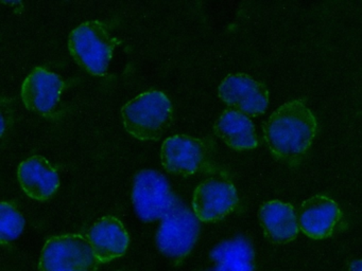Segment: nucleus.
I'll return each instance as SVG.
<instances>
[{
    "label": "nucleus",
    "instance_id": "obj_19",
    "mask_svg": "<svg viewBox=\"0 0 362 271\" xmlns=\"http://www.w3.org/2000/svg\"><path fill=\"white\" fill-rule=\"evenodd\" d=\"M118 271H119V270H118Z\"/></svg>",
    "mask_w": 362,
    "mask_h": 271
},
{
    "label": "nucleus",
    "instance_id": "obj_6",
    "mask_svg": "<svg viewBox=\"0 0 362 271\" xmlns=\"http://www.w3.org/2000/svg\"><path fill=\"white\" fill-rule=\"evenodd\" d=\"M132 200L139 217L150 222L163 219L179 199L162 174L153 169H143L135 176Z\"/></svg>",
    "mask_w": 362,
    "mask_h": 271
},
{
    "label": "nucleus",
    "instance_id": "obj_1",
    "mask_svg": "<svg viewBox=\"0 0 362 271\" xmlns=\"http://www.w3.org/2000/svg\"><path fill=\"white\" fill-rule=\"evenodd\" d=\"M317 120L300 100L275 110L264 127V140L275 159L287 164L300 162L317 135Z\"/></svg>",
    "mask_w": 362,
    "mask_h": 271
},
{
    "label": "nucleus",
    "instance_id": "obj_15",
    "mask_svg": "<svg viewBox=\"0 0 362 271\" xmlns=\"http://www.w3.org/2000/svg\"><path fill=\"white\" fill-rule=\"evenodd\" d=\"M216 135L235 150H251L257 147L255 126L249 116L236 110L226 109L216 121Z\"/></svg>",
    "mask_w": 362,
    "mask_h": 271
},
{
    "label": "nucleus",
    "instance_id": "obj_4",
    "mask_svg": "<svg viewBox=\"0 0 362 271\" xmlns=\"http://www.w3.org/2000/svg\"><path fill=\"white\" fill-rule=\"evenodd\" d=\"M88 239L78 234L52 236L42 250L40 271H98Z\"/></svg>",
    "mask_w": 362,
    "mask_h": 271
},
{
    "label": "nucleus",
    "instance_id": "obj_13",
    "mask_svg": "<svg viewBox=\"0 0 362 271\" xmlns=\"http://www.w3.org/2000/svg\"><path fill=\"white\" fill-rule=\"evenodd\" d=\"M258 218L264 236L275 245H284L294 241L298 236V214L293 205L281 200H270L262 203L258 211Z\"/></svg>",
    "mask_w": 362,
    "mask_h": 271
},
{
    "label": "nucleus",
    "instance_id": "obj_2",
    "mask_svg": "<svg viewBox=\"0 0 362 271\" xmlns=\"http://www.w3.org/2000/svg\"><path fill=\"white\" fill-rule=\"evenodd\" d=\"M127 131L139 140H158L170 126L173 107L170 100L160 90L141 93L122 109Z\"/></svg>",
    "mask_w": 362,
    "mask_h": 271
},
{
    "label": "nucleus",
    "instance_id": "obj_8",
    "mask_svg": "<svg viewBox=\"0 0 362 271\" xmlns=\"http://www.w3.org/2000/svg\"><path fill=\"white\" fill-rule=\"evenodd\" d=\"M238 203L236 188L223 178H209L194 192L192 209L199 220L216 222L232 213Z\"/></svg>",
    "mask_w": 362,
    "mask_h": 271
},
{
    "label": "nucleus",
    "instance_id": "obj_12",
    "mask_svg": "<svg viewBox=\"0 0 362 271\" xmlns=\"http://www.w3.org/2000/svg\"><path fill=\"white\" fill-rule=\"evenodd\" d=\"M88 241L99 264L122 258L130 243V237L118 218L105 216L97 220L88 231Z\"/></svg>",
    "mask_w": 362,
    "mask_h": 271
},
{
    "label": "nucleus",
    "instance_id": "obj_7",
    "mask_svg": "<svg viewBox=\"0 0 362 271\" xmlns=\"http://www.w3.org/2000/svg\"><path fill=\"white\" fill-rule=\"evenodd\" d=\"M222 102L247 116H262L269 105V91L264 84L245 73L228 74L218 89Z\"/></svg>",
    "mask_w": 362,
    "mask_h": 271
},
{
    "label": "nucleus",
    "instance_id": "obj_14",
    "mask_svg": "<svg viewBox=\"0 0 362 271\" xmlns=\"http://www.w3.org/2000/svg\"><path fill=\"white\" fill-rule=\"evenodd\" d=\"M18 178L24 192L40 201L52 198L60 186L58 171L42 156L23 161L18 167Z\"/></svg>",
    "mask_w": 362,
    "mask_h": 271
},
{
    "label": "nucleus",
    "instance_id": "obj_9",
    "mask_svg": "<svg viewBox=\"0 0 362 271\" xmlns=\"http://www.w3.org/2000/svg\"><path fill=\"white\" fill-rule=\"evenodd\" d=\"M206 150L198 138L175 135L167 138L160 147V161L169 173L190 176L198 173L205 163Z\"/></svg>",
    "mask_w": 362,
    "mask_h": 271
},
{
    "label": "nucleus",
    "instance_id": "obj_3",
    "mask_svg": "<svg viewBox=\"0 0 362 271\" xmlns=\"http://www.w3.org/2000/svg\"><path fill=\"white\" fill-rule=\"evenodd\" d=\"M117 40L100 21H86L71 31L69 48L75 61L93 76L107 73Z\"/></svg>",
    "mask_w": 362,
    "mask_h": 271
},
{
    "label": "nucleus",
    "instance_id": "obj_5",
    "mask_svg": "<svg viewBox=\"0 0 362 271\" xmlns=\"http://www.w3.org/2000/svg\"><path fill=\"white\" fill-rule=\"evenodd\" d=\"M200 234V224L194 212L177 200L165 216L156 233V246L167 258L179 262L194 249Z\"/></svg>",
    "mask_w": 362,
    "mask_h": 271
},
{
    "label": "nucleus",
    "instance_id": "obj_18",
    "mask_svg": "<svg viewBox=\"0 0 362 271\" xmlns=\"http://www.w3.org/2000/svg\"><path fill=\"white\" fill-rule=\"evenodd\" d=\"M349 271H362V258L361 260H353L349 264Z\"/></svg>",
    "mask_w": 362,
    "mask_h": 271
},
{
    "label": "nucleus",
    "instance_id": "obj_16",
    "mask_svg": "<svg viewBox=\"0 0 362 271\" xmlns=\"http://www.w3.org/2000/svg\"><path fill=\"white\" fill-rule=\"evenodd\" d=\"M213 268L209 271H253L255 252L251 241L245 236L222 241L211 252Z\"/></svg>",
    "mask_w": 362,
    "mask_h": 271
},
{
    "label": "nucleus",
    "instance_id": "obj_10",
    "mask_svg": "<svg viewBox=\"0 0 362 271\" xmlns=\"http://www.w3.org/2000/svg\"><path fill=\"white\" fill-rule=\"evenodd\" d=\"M65 83L59 74L37 67L22 85V99L31 112L47 116L60 102Z\"/></svg>",
    "mask_w": 362,
    "mask_h": 271
},
{
    "label": "nucleus",
    "instance_id": "obj_17",
    "mask_svg": "<svg viewBox=\"0 0 362 271\" xmlns=\"http://www.w3.org/2000/svg\"><path fill=\"white\" fill-rule=\"evenodd\" d=\"M25 228V219L21 212L11 203L3 201L0 205V239L10 243L18 239Z\"/></svg>",
    "mask_w": 362,
    "mask_h": 271
},
{
    "label": "nucleus",
    "instance_id": "obj_11",
    "mask_svg": "<svg viewBox=\"0 0 362 271\" xmlns=\"http://www.w3.org/2000/svg\"><path fill=\"white\" fill-rule=\"evenodd\" d=\"M341 216L342 213L336 201L324 195H315L300 205L298 226L310 239H327L334 233Z\"/></svg>",
    "mask_w": 362,
    "mask_h": 271
}]
</instances>
